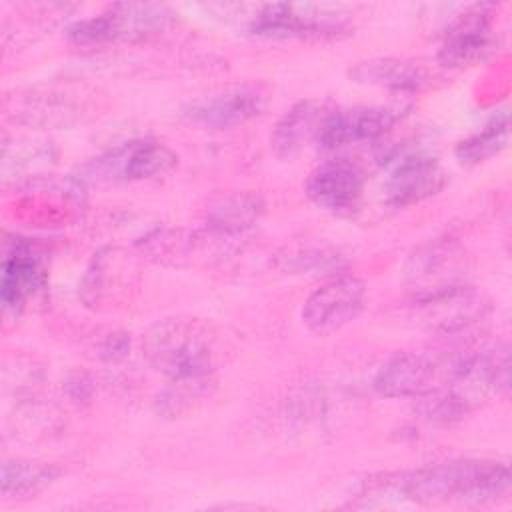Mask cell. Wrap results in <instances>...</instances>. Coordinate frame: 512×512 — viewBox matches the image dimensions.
Listing matches in <instances>:
<instances>
[{"instance_id":"d6986e66","label":"cell","mask_w":512,"mask_h":512,"mask_svg":"<svg viewBox=\"0 0 512 512\" xmlns=\"http://www.w3.org/2000/svg\"><path fill=\"white\" fill-rule=\"evenodd\" d=\"M84 102H76V94L48 88L44 92H30L18 106L12 108L14 120L26 122L30 126H58L68 124L82 114Z\"/></svg>"},{"instance_id":"9a60e30c","label":"cell","mask_w":512,"mask_h":512,"mask_svg":"<svg viewBox=\"0 0 512 512\" xmlns=\"http://www.w3.org/2000/svg\"><path fill=\"white\" fill-rule=\"evenodd\" d=\"M106 170L124 180H152L168 174L176 164V152L158 140H138L114 150L108 158L98 160Z\"/></svg>"},{"instance_id":"5bb4252c","label":"cell","mask_w":512,"mask_h":512,"mask_svg":"<svg viewBox=\"0 0 512 512\" xmlns=\"http://www.w3.org/2000/svg\"><path fill=\"white\" fill-rule=\"evenodd\" d=\"M44 286V272L32 246L20 238L6 244L0 296L6 310L24 308L26 300Z\"/></svg>"},{"instance_id":"ac0fdd59","label":"cell","mask_w":512,"mask_h":512,"mask_svg":"<svg viewBox=\"0 0 512 512\" xmlns=\"http://www.w3.org/2000/svg\"><path fill=\"white\" fill-rule=\"evenodd\" d=\"M266 210V202L254 192H230L220 196L206 212L208 230L216 236H236L250 230Z\"/></svg>"},{"instance_id":"4fadbf2b","label":"cell","mask_w":512,"mask_h":512,"mask_svg":"<svg viewBox=\"0 0 512 512\" xmlns=\"http://www.w3.org/2000/svg\"><path fill=\"white\" fill-rule=\"evenodd\" d=\"M436 370L426 354L400 352L378 368L372 386L384 398H418L434 386Z\"/></svg>"},{"instance_id":"603a6c76","label":"cell","mask_w":512,"mask_h":512,"mask_svg":"<svg viewBox=\"0 0 512 512\" xmlns=\"http://www.w3.org/2000/svg\"><path fill=\"white\" fill-rule=\"evenodd\" d=\"M416 410L424 420L434 424H450L468 414V410L444 386H432L428 392L420 394Z\"/></svg>"},{"instance_id":"6da1fadb","label":"cell","mask_w":512,"mask_h":512,"mask_svg":"<svg viewBox=\"0 0 512 512\" xmlns=\"http://www.w3.org/2000/svg\"><path fill=\"white\" fill-rule=\"evenodd\" d=\"M404 500L440 504L462 500L486 504L510 494V468L500 460L458 458L400 472Z\"/></svg>"},{"instance_id":"52a82bcc","label":"cell","mask_w":512,"mask_h":512,"mask_svg":"<svg viewBox=\"0 0 512 512\" xmlns=\"http://www.w3.org/2000/svg\"><path fill=\"white\" fill-rule=\"evenodd\" d=\"M402 110L398 106H356L348 110H330L318 132L316 144L322 150H336L342 146L364 144L384 136L398 120Z\"/></svg>"},{"instance_id":"7a4b0ae2","label":"cell","mask_w":512,"mask_h":512,"mask_svg":"<svg viewBox=\"0 0 512 512\" xmlns=\"http://www.w3.org/2000/svg\"><path fill=\"white\" fill-rule=\"evenodd\" d=\"M218 334L194 316H166L142 336L146 362L166 378L212 376L218 362Z\"/></svg>"},{"instance_id":"7402d4cb","label":"cell","mask_w":512,"mask_h":512,"mask_svg":"<svg viewBox=\"0 0 512 512\" xmlns=\"http://www.w3.org/2000/svg\"><path fill=\"white\" fill-rule=\"evenodd\" d=\"M510 138V122L508 114L502 112L486 122L478 132L470 134L462 142H458L454 154L462 164H480L490 160L494 154L506 148Z\"/></svg>"},{"instance_id":"277c9868","label":"cell","mask_w":512,"mask_h":512,"mask_svg":"<svg viewBox=\"0 0 512 512\" xmlns=\"http://www.w3.org/2000/svg\"><path fill=\"white\" fill-rule=\"evenodd\" d=\"M250 16L248 32L264 40L322 38L344 30L342 14L324 4H260Z\"/></svg>"},{"instance_id":"9c48e42d","label":"cell","mask_w":512,"mask_h":512,"mask_svg":"<svg viewBox=\"0 0 512 512\" xmlns=\"http://www.w3.org/2000/svg\"><path fill=\"white\" fill-rule=\"evenodd\" d=\"M492 14V4H474L456 16L444 32L438 62L446 68H462L480 60L492 44Z\"/></svg>"},{"instance_id":"7c38bea8","label":"cell","mask_w":512,"mask_h":512,"mask_svg":"<svg viewBox=\"0 0 512 512\" xmlns=\"http://www.w3.org/2000/svg\"><path fill=\"white\" fill-rule=\"evenodd\" d=\"M462 256L448 242H436L418 248L406 266L408 282L414 298H422L458 284H466L460 276Z\"/></svg>"},{"instance_id":"d4e9b609","label":"cell","mask_w":512,"mask_h":512,"mask_svg":"<svg viewBox=\"0 0 512 512\" xmlns=\"http://www.w3.org/2000/svg\"><path fill=\"white\" fill-rule=\"evenodd\" d=\"M126 348H128L126 338H124L122 334H114L112 338H108V342H106V346H104V352H106L108 358L114 360V358L124 356V354H126Z\"/></svg>"},{"instance_id":"cb8c5ba5","label":"cell","mask_w":512,"mask_h":512,"mask_svg":"<svg viewBox=\"0 0 512 512\" xmlns=\"http://www.w3.org/2000/svg\"><path fill=\"white\" fill-rule=\"evenodd\" d=\"M340 266V256L336 252L320 250V248H306L284 258V270L290 274H306V272H320Z\"/></svg>"},{"instance_id":"e0dca14e","label":"cell","mask_w":512,"mask_h":512,"mask_svg":"<svg viewBox=\"0 0 512 512\" xmlns=\"http://www.w3.org/2000/svg\"><path fill=\"white\" fill-rule=\"evenodd\" d=\"M348 76L362 86L384 88L392 92H416L426 82V72L412 60L394 56H376L356 62Z\"/></svg>"},{"instance_id":"2e32d148","label":"cell","mask_w":512,"mask_h":512,"mask_svg":"<svg viewBox=\"0 0 512 512\" xmlns=\"http://www.w3.org/2000/svg\"><path fill=\"white\" fill-rule=\"evenodd\" d=\"M330 110L320 100H302L278 120L272 132V148L280 158H290L306 144L316 142Z\"/></svg>"},{"instance_id":"8992f818","label":"cell","mask_w":512,"mask_h":512,"mask_svg":"<svg viewBox=\"0 0 512 512\" xmlns=\"http://www.w3.org/2000/svg\"><path fill=\"white\" fill-rule=\"evenodd\" d=\"M268 102V92L260 84H238L192 100L184 108V116L210 130H228L242 126L262 114Z\"/></svg>"},{"instance_id":"44dd1931","label":"cell","mask_w":512,"mask_h":512,"mask_svg":"<svg viewBox=\"0 0 512 512\" xmlns=\"http://www.w3.org/2000/svg\"><path fill=\"white\" fill-rule=\"evenodd\" d=\"M212 376H186V378H168V384L160 390L154 400L156 412L168 418L184 416L194 410L196 404L206 400L214 388Z\"/></svg>"},{"instance_id":"ffe728a7","label":"cell","mask_w":512,"mask_h":512,"mask_svg":"<svg viewBox=\"0 0 512 512\" xmlns=\"http://www.w3.org/2000/svg\"><path fill=\"white\" fill-rule=\"evenodd\" d=\"M60 476V468L30 458H8L2 464L0 494L4 500H26L40 494Z\"/></svg>"},{"instance_id":"3957f363","label":"cell","mask_w":512,"mask_h":512,"mask_svg":"<svg viewBox=\"0 0 512 512\" xmlns=\"http://www.w3.org/2000/svg\"><path fill=\"white\" fill-rule=\"evenodd\" d=\"M170 18L172 12L162 4L120 2L98 16L74 22L68 28V38L80 46L134 42L158 34L170 24Z\"/></svg>"},{"instance_id":"ba28073f","label":"cell","mask_w":512,"mask_h":512,"mask_svg":"<svg viewBox=\"0 0 512 512\" xmlns=\"http://www.w3.org/2000/svg\"><path fill=\"white\" fill-rule=\"evenodd\" d=\"M418 322L438 334H452L478 322L488 304L472 286L458 284L422 298H414Z\"/></svg>"},{"instance_id":"8fae6325","label":"cell","mask_w":512,"mask_h":512,"mask_svg":"<svg viewBox=\"0 0 512 512\" xmlns=\"http://www.w3.org/2000/svg\"><path fill=\"white\" fill-rule=\"evenodd\" d=\"M364 192V174L350 162L330 160L316 166L306 180L308 198L322 210L342 214L358 206Z\"/></svg>"},{"instance_id":"5b68a950","label":"cell","mask_w":512,"mask_h":512,"mask_svg":"<svg viewBox=\"0 0 512 512\" xmlns=\"http://www.w3.org/2000/svg\"><path fill=\"white\" fill-rule=\"evenodd\" d=\"M366 284L352 274H338L316 288L302 306L304 326L318 336H328L350 324L362 310Z\"/></svg>"},{"instance_id":"30bf717a","label":"cell","mask_w":512,"mask_h":512,"mask_svg":"<svg viewBox=\"0 0 512 512\" xmlns=\"http://www.w3.org/2000/svg\"><path fill=\"white\" fill-rule=\"evenodd\" d=\"M448 182L446 170L436 158L426 154H410L396 162L390 172L384 192L386 202L404 208L438 194Z\"/></svg>"}]
</instances>
